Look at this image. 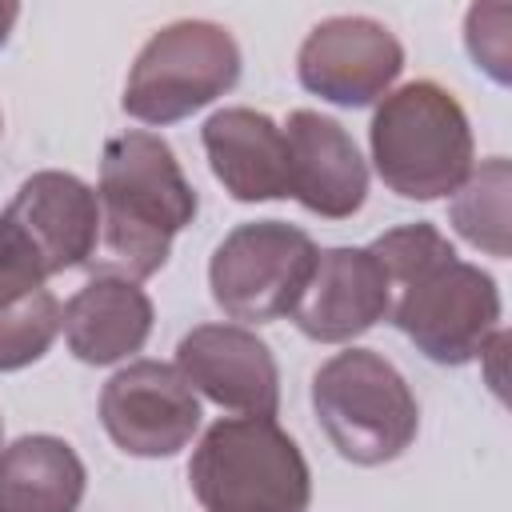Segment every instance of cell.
Segmentation results:
<instances>
[{"label":"cell","instance_id":"cell-21","mask_svg":"<svg viewBox=\"0 0 512 512\" xmlns=\"http://www.w3.org/2000/svg\"><path fill=\"white\" fill-rule=\"evenodd\" d=\"M44 268L32 256V248L20 240V232L0 216V308L44 288Z\"/></svg>","mask_w":512,"mask_h":512},{"label":"cell","instance_id":"cell-11","mask_svg":"<svg viewBox=\"0 0 512 512\" xmlns=\"http://www.w3.org/2000/svg\"><path fill=\"white\" fill-rule=\"evenodd\" d=\"M4 220L40 260L44 276L88 264L100 240V204L96 192L72 172H36L28 176Z\"/></svg>","mask_w":512,"mask_h":512},{"label":"cell","instance_id":"cell-16","mask_svg":"<svg viewBox=\"0 0 512 512\" xmlns=\"http://www.w3.org/2000/svg\"><path fill=\"white\" fill-rule=\"evenodd\" d=\"M84 464L60 436H20L0 452V512H76Z\"/></svg>","mask_w":512,"mask_h":512},{"label":"cell","instance_id":"cell-6","mask_svg":"<svg viewBox=\"0 0 512 512\" xmlns=\"http://www.w3.org/2000/svg\"><path fill=\"white\" fill-rule=\"evenodd\" d=\"M320 248L312 236L284 220H252L232 228L208 264L212 300L232 320L268 324L288 316L312 272H316Z\"/></svg>","mask_w":512,"mask_h":512},{"label":"cell","instance_id":"cell-15","mask_svg":"<svg viewBox=\"0 0 512 512\" xmlns=\"http://www.w3.org/2000/svg\"><path fill=\"white\" fill-rule=\"evenodd\" d=\"M64 340L84 364H116L144 348L152 332V300L120 276L88 280L60 312Z\"/></svg>","mask_w":512,"mask_h":512},{"label":"cell","instance_id":"cell-23","mask_svg":"<svg viewBox=\"0 0 512 512\" xmlns=\"http://www.w3.org/2000/svg\"><path fill=\"white\" fill-rule=\"evenodd\" d=\"M0 440H4V424H0Z\"/></svg>","mask_w":512,"mask_h":512},{"label":"cell","instance_id":"cell-7","mask_svg":"<svg viewBox=\"0 0 512 512\" xmlns=\"http://www.w3.org/2000/svg\"><path fill=\"white\" fill-rule=\"evenodd\" d=\"M396 328L436 364H468L500 328V292L488 272L448 260L408 284L392 308Z\"/></svg>","mask_w":512,"mask_h":512},{"label":"cell","instance_id":"cell-2","mask_svg":"<svg viewBox=\"0 0 512 512\" xmlns=\"http://www.w3.org/2000/svg\"><path fill=\"white\" fill-rule=\"evenodd\" d=\"M188 480L208 512H304L312 496L308 464L272 416L216 420L192 452Z\"/></svg>","mask_w":512,"mask_h":512},{"label":"cell","instance_id":"cell-1","mask_svg":"<svg viewBox=\"0 0 512 512\" xmlns=\"http://www.w3.org/2000/svg\"><path fill=\"white\" fill-rule=\"evenodd\" d=\"M100 240L92 268L100 276L148 280L164 268L172 236L192 224L196 192L172 148L152 132H120L100 160Z\"/></svg>","mask_w":512,"mask_h":512},{"label":"cell","instance_id":"cell-14","mask_svg":"<svg viewBox=\"0 0 512 512\" xmlns=\"http://www.w3.org/2000/svg\"><path fill=\"white\" fill-rule=\"evenodd\" d=\"M204 152L236 200L288 196V144L280 124L252 108H224L204 124Z\"/></svg>","mask_w":512,"mask_h":512},{"label":"cell","instance_id":"cell-17","mask_svg":"<svg viewBox=\"0 0 512 512\" xmlns=\"http://www.w3.org/2000/svg\"><path fill=\"white\" fill-rule=\"evenodd\" d=\"M508 192H512V168L504 156L484 160L468 172V180L452 196V228L488 256H508Z\"/></svg>","mask_w":512,"mask_h":512},{"label":"cell","instance_id":"cell-3","mask_svg":"<svg viewBox=\"0 0 512 512\" xmlns=\"http://www.w3.org/2000/svg\"><path fill=\"white\" fill-rule=\"evenodd\" d=\"M372 160L380 180L404 200L456 192L472 172V128L464 108L432 80L396 88L372 116Z\"/></svg>","mask_w":512,"mask_h":512},{"label":"cell","instance_id":"cell-9","mask_svg":"<svg viewBox=\"0 0 512 512\" xmlns=\"http://www.w3.org/2000/svg\"><path fill=\"white\" fill-rule=\"evenodd\" d=\"M404 68L400 40L368 16H328L300 44V84L332 104L364 108L380 100Z\"/></svg>","mask_w":512,"mask_h":512},{"label":"cell","instance_id":"cell-13","mask_svg":"<svg viewBox=\"0 0 512 512\" xmlns=\"http://www.w3.org/2000/svg\"><path fill=\"white\" fill-rule=\"evenodd\" d=\"M280 132L288 144V196L328 220L352 216L368 192V168L356 140L336 120L308 108L292 112Z\"/></svg>","mask_w":512,"mask_h":512},{"label":"cell","instance_id":"cell-18","mask_svg":"<svg viewBox=\"0 0 512 512\" xmlns=\"http://www.w3.org/2000/svg\"><path fill=\"white\" fill-rule=\"evenodd\" d=\"M60 304L48 288H36L0 308V372L40 360L60 332Z\"/></svg>","mask_w":512,"mask_h":512},{"label":"cell","instance_id":"cell-8","mask_svg":"<svg viewBox=\"0 0 512 512\" xmlns=\"http://www.w3.org/2000/svg\"><path fill=\"white\" fill-rule=\"evenodd\" d=\"M100 420L128 456H176L200 428V400L180 368L136 360L104 384Z\"/></svg>","mask_w":512,"mask_h":512},{"label":"cell","instance_id":"cell-20","mask_svg":"<svg viewBox=\"0 0 512 512\" xmlns=\"http://www.w3.org/2000/svg\"><path fill=\"white\" fill-rule=\"evenodd\" d=\"M464 40L476 60L496 84L512 80V4H476L464 20Z\"/></svg>","mask_w":512,"mask_h":512},{"label":"cell","instance_id":"cell-12","mask_svg":"<svg viewBox=\"0 0 512 512\" xmlns=\"http://www.w3.org/2000/svg\"><path fill=\"white\" fill-rule=\"evenodd\" d=\"M392 308V280L368 248H328L292 308L296 328L320 344H344L384 320Z\"/></svg>","mask_w":512,"mask_h":512},{"label":"cell","instance_id":"cell-22","mask_svg":"<svg viewBox=\"0 0 512 512\" xmlns=\"http://www.w3.org/2000/svg\"><path fill=\"white\" fill-rule=\"evenodd\" d=\"M16 16H20V8H16L12 0H0V44L8 40V32H12V24H16Z\"/></svg>","mask_w":512,"mask_h":512},{"label":"cell","instance_id":"cell-4","mask_svg":"<svg viewBox=\"0 0 512 512\" xmlns=\"http://www.w3.org/2000/svg\"><path fill=\"white\" fill-rule=\"evenodd\" d=\"M312 408L332 448L364 468L396 460L420 428L404 376L368 348L336 352L316 368Z\"/></svg>","mask_w":512,"mask_h":512},{"label":"cell","instance_id":"cell-10","mask_svg":"<svg viewBox=\"0 0 512 512\" xmlns=\"http://www.w3.org/2000/svg\"><path fill=\"white\" fill-rule=\"evenodd\" d=\"M176 368L212 404L240 416H276L280 372L268 344L240 324H200L176 344Z\"/></svg>","mask_w":512,"mask_h":512},{"label":"cell","instance_id":"cell-5","mask_svg":"<svg viewBox=\"0 0 512 512\" xmlns=\"http://www.w3.org/2000/svg\"><path fill=\"white\" fill-rule=\"evenodd\" d=\"M240 76V48L228 28L212 20H176L160 28L136 56L124 84V112L144 124H172Z\"/></svg>","mask_w":512,"mask_h":512},{"label":"cell","instance_id":"cell-19","mask_svg":"<svg viewBox=\"0 0 512 512\" xmlns=\"http://www.w3.org/2000/svg\"><path fill=\"white\" fill-rule=\"evenodd\" d=\"M368 252L388 272V280L392 284H404V288L416 284V280H424L428 272L444 268L448 260H456V248L432 224H400V228L376 236Z\"/></svg>","mask_w":512,"mask_h":512}]
</instances>
